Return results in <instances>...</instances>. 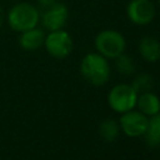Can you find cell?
<instances>
[{
    "instance_id": "6da1fadb",
    "label": "cell",
    "mask_w": 160,
    "mask_h": 160,
    "mask_svg": "<svg viewBox=\"0 0 160 160\" xmlns=\"http://www.w3.org/2000/svg\"><path fill=\"white\" fill-rule=\"evenodd\" d=\"M80 72L91 85L101 86L110 78V65L108 59L99 52H89L80 62Z\"/></svg>"
},
{
    "instance_id": "7a4b0ae2",
    "label": "cell",
    "mask_w": 160,
    "mask_h": 160,
    "mask_svg": "<svg viewBox=\"0 0 160 160\" xmlns=\"http://www.w3.org/2000/svg\"><path fill=\"white\" fill-rule=\"evenodd\" d=\"M6 21L14 31L22 32L38 26L40 22V11L31 2L21 1L10 8L6 14Z\"/></svg>"
},
{
    "instance_id": "3957f363",
    "label": "cell",
    "mask_w": 160,
    "mask_h": 160,
    "mask_svg": "<svg viewBox=\"0 0 160 160\" xmlns=\"http://www.w3.org/2000/svg\"><path fill=\"white\" fill-rule=\"evenodd\" d=\"M96 52L106 59H115L125 51L126 40L124 35L116 30L106 29L100 31L94 40Z\"/></svg>"
},
{
    "instance_id": "277c9868",
    "label": "cell",
    "mask_w": 160,
    "mask_h": 160,
    "mask_svg": "<svg viewBox=\"0 0 160 160\" xmlns=\"http://www.w3.org/2000/svg\"><path fill=\"white\" fill-rule=\"evenodd\" d=\"M138 95L139 94L130 84H118L110 90L108 102L114 111L124 114L136 106Z\"/></svg>"
},
{
    "instance_id": "5b68a950",
    "label": "cell",
    "mask_w": 160,
    "mask_h": 160,
    "mask_svg": "<svg viewBox=\"0 0 160 160\" xmlns=\"http://www.w3.org/2000/svg\"><path fill=\"white\" fill-rule=\"evenodd\" d=\"M44 46L50 56L55 59H64L71 54L74 42L71 35L64 29H60L49 31V34L45 35Z\"/></svg>"
},
{
    "instance_id": "8992f818",
    "label": "cell",
    "mask_w": 160,
    "mask_h": 160,
    "mask_svg": "<svg viewBox=\"0 0 160 160\" xmlns=\"http://www.w3.org/2000/svg\"><path fill=\"white\" fill-rule=\"evenodd\" d=\"M156 15L155 5L151 0H130L126 5L128 19L139 26L150 24Z\"/></svg>"
},
{
    "instance_id": "52a82bcc",
    "label": "cell",
    "mask_w": 160,
    "mask_h": 160,
    "mask_svg": "<svg viewBox=\"0 0 160 160\" xmlns=\"http://www.w3.org/2000/svg\"><path fill=\"white\" fill-rule=\"evenodd\" d=\"M69 19V9L64 2L55 1L50 6L45 8V11L40 14V21L42 26L49 30H60L64 29Z\"/></svg>"
},
{
    "instance_id": "ba28073f",
    "label": "cell",
    "mask_w": 160,
    "mask_h": 160,
    "mask_svg": "<svg viewBox=\"0 0 160 160\" xmlns=\"http://www.w3.org/2000/svg\"><path fill=\"white\" fill-rule=\"evenodd\" d=\"M148 124H149L148 116L135 110H129L124 112L119 121V125L122 132L130 138H138L140 135H144L146 131Z\"/></svg>"
},
{
    "instance_id": "9c48e42d",
    "label": "cell",
    "mask_w": 160,
    "mask_h": 160,
    "mask_svg": "<svg viewBox=\"0 0 160 160\" xmlns=\"http://www.w3.org/2000/svg\"><path fill=\"white\" fill-rule=\"evenodd\" d=\"M44 40H45L44 30L35 26V28H31L29 30L20 32L19 45L21 46V49L26 51H34L44 45Z\"/></svg>"
},
{
    "instance_id": "30bf717a",
    "label": "cell",
    "mask_w": 160,
    "mask_h": 160,
    "mask_svg": "<svg viewBox=\"0 0 160 160\" xmlns=\"http://www.w3.org/2000/svg\"><path fill=\"white\" fill-rule=\"evenodd\" d=\"M141 58L148 62H155L160 59V41L154 36H144L138 45Z\"/></svg>"
},
{
    "instance_id": "8fae6325",
    "label": "cell",
    "mask_w": 160,
    "mask_h": 160,
    "mask_svg": "<svg viewBox=\"0 0 160 160\" xmlns=\"http://www.w3.org/2000/svg\"><path fill=\"white\" fill-rule=\"evenodd\" d=\"M136 106L140 112L146 116H152L160 111V99L151 91L141 92L138 95Z\"/></svg>"
},
{
    "instance_id": "7c38bea8",
    "label": "cell",
    "mask_w": 160,
    "mask_h": 160,
    "mask_svg": "<svg viewBox=\"0 0 160 160\" xmlns=\"http://www.w3.org/2000/svg\"><path fill=\"white\" fill-rule=\"evenodd\" d=\"M145 141L150 148L160 146V111L149 119L146 131L144 134Z\"/></svg>"
},
{
    "instance_id": "4fadbf2b",
    "label": "cell",
    "mask_w": 160,
    "mask_h": 160,
    "mask_svg": "<svg viewBox=\"0 0 160 160\" xmlns=\"http://www.w3.org/2000/svg\"><path fill=\"white\" fill-rule=\"evenodd\" d=\"M99 132H100V136L105 141L111 142L119 136L120 125L114 119H105V120L101 121V124L99 126Z\"/></svg>"
},
{
    "instance_id": "5bb4252c",
    "label": "cell",
    "mask_w": 160,
    "mask_h": 160,
    "mask_svg": "<svg viewBox=\"0 0 160 160\" xmlns=\"http://www.w3.org/2000/svg\"><path fill=\"white\" fill-rule=\"evenodd\" d=\"M115 66H116V70L121 75H125V76L132 75L136 69V64L134 59L130 55L124 54V52L115 58Z\"/></svg>"
},
{
    "instance_id": "9a60e30c",
    "label": "cell",
    "mask_w": 160,
    "mask_h": 160,
    "mask_svg": "<svg viewBox=\"0 0 160 160\" xmlns=\"http://www.w3.org/2000/svg\"><path fill=\"white\" fill-rule=\"evenodd\" d=\"M131 86L136 90L138 94H141V92H146V91H151L152 88H154V78L150 75V74H146V72H141L139 74Z\"/></svg>"
},
{
    "instance_id": "2e32d148",
    "label": "cell",
    "mask_w": 160,
    "mask_h": 160,
    "mask_svg": "<svg viewBox=\"0 0 160 160\" xmlns=\"http://www.w3.org/2000/svg\"><path fill=\"white\" fill-rule=\"evenodd\" d=\"M36 1H38V4H39L40 6L48 8V6H50L51 4H54L55 1H58V0H36Z\"/></svg>"
},
{
    "instance_id": "e0dca14e",
    "label": "cell",
    "mask_w": 160,
    "mask_h": 160,
    "mask_svg": "<svg viewBox=\"0 0 160 160\" xmlns=\"http://www.w3.org/2000/svg\"><path fill=\"white\" fill-rule=\"evenodd\" d=\"M4 21H5V12H4V9H2L1 5H0V28L2 26Z\"/></svg>"
},
{
    "instance_id": "ac0fdd59",
    "label": "cell",
    "mask_w": 160,
    "mask_h": 160,
    "mask_svg": "<svg viewBox=\"0 0 160 160\" xmlns=\"http://www.w3.org/2000/svg\"><path fill=\"white\" fill-rule=\"evenodd\" d=\"M158 4H159V6H160V0H158Z\"/></svg>"
},
{
    "instance_id": "d6986e66",
    "label": "cell",
    "mask_w": 160,
    "mask_h": 160,
    "mask_svg": "<svg viewBox=\"0 0 160 160\" xmlns=\"http://www.w3.org/2000/svg\"><path fill=\"white\" fill-rule=\"evenodd\" d=\"M9 1H16V0H9Z\"/></svg>"
}]
</instances>
